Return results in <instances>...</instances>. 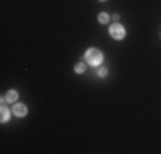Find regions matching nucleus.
<instances>
[{"label":"nucleus","mask_w":161,"mask_h":154,"mask_svg":"<svg viewBox=\"0 0 161 154\" xmlns=\"http://www.w3.org/2000/svg\"><path fill=\"white\" fill-rule=\"evenodd\" d=\"M16 99H17V91H9L7 96H5V101H9V103H14Z\"/></svg>","instance_id":"4"},{"label":"nucleus","mask_w":161,"mask_h":154,"mask_svg":"<svg viewBox=\"0 0 161 154\" xmlns=\"http://www.w3.org/2000/svg\"><path fill=\"white\" fill-rule=\"evenodd\" d=\"M86 60L93 65H98L101 60H103V55H101V51L98 50V48H89V50L86 51Z\"/></svg>","instance_id":"1"},{"label":"nucleus","mask_w":161,"mask_h":154,"mask_svg":"<svg viewBox=\"0 0 161 154\" xmlns=\"http://www.w3.org/2000/svg\"><path fill=\"white\" fill-rule=\"evenodd\" d=\"M74 70H75L77 74H82L84 70H86V64H82V62H79V64L74 67Z\"/></svg>","instance_id":"6"},{"label":"nucleus","mask_w":161,"mask_h":154,"mask_svg":"<svg viewBox=\"0 0 161 154\" xmlns=\"http://www.w3.org/2000/svg\"><path fill=\"white\" fill-rule=\"evenodd\" d=\"M98 75L104 77V75H106V68H100V70H98Z\"/></svg>","instance_id":"8"},{"label":"nucleus","mask_w":161,"mask_h":154,"mask_svg":"<svg viewBox=\"0 0 161 154\" xmlns=\"http://www.w3.org/2000/svg\"><path fill=\"white\" fill-rule=\"evenodd\" d=\"M101 2H104V0H101Z\"/></svg>","instance_id":"9"},{"label":"nucleus","mask_w":161,"mask_h":154,"mask_svg":"<svg viewBox=\"0 0 161 154\" xmlns=\"http://www.w3.org/2000/svg\"><path fill=\"white\" fill-rule=\"evenodd\" d=\"M14 113H16L17 116H24L27 113V108L24 106V105H21V103H19V105H16V106H14Z\"/></svg>","instance_id":"3"},{"label":"nucleus","mask_w":161,"mask_h":154,"mask_svg":"<svg viewBox=\"0 0 161 154\" xmlns=\"http://www.w3.org/2000/svg\"><path fill=\"white\" fill-rule=\"evenodd\" d=\"M110 34H112L115 39H122L123 36H125V29H123L120 24H113L110 28Z\"/></svg>","instance_id":"2"},{"label":"nucleus","mask_w":161,"mask_h":154,"mask_svg":"<svg viewBox=\"0 0 161 154\" xmlns=\"http://www.w3.org/2000/svg\"><path fill=\"white\" fill-rule=\"evenodd\" d=\"M108 19H110V17H108V14H106V12H101L100 16H98V21H100L101 24H106V22H108Z\"/></svg>","instance_id":"5"},{"label":"nucleus","mask_w":161,"mask_h":154,"mask_svg":"<svg viewBox=\"0 0 161 154\" xmlns=\"http://www.w3.org/2000/svg\"><path fill=\"white\" fill-rule=\"evenodd\" d=\"M0 120L2 122H7L9 120V110L7 108H2V116H0Z\"/></svg>","instance_id":"7"}]
</instances>
